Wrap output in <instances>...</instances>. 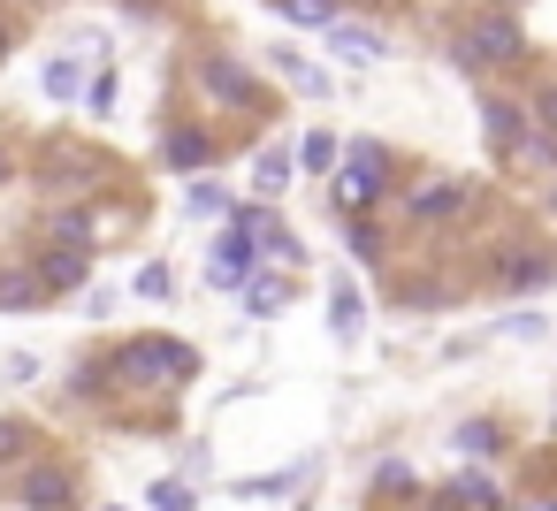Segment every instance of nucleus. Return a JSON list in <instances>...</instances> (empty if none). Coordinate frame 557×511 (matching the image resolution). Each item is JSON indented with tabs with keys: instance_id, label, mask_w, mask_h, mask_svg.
<instances>
[{
	"instance_id": "nucleus-37",
	"label": "nucleus",
	"mask_w": 557,
	"mask_h": 511,
	"mask_svg": "<svg viewBox=\"0 0 557 511\" xmlns=\"http://www.w3.org/2000/svg\"><path fill=\"white\" fill-rule=\"evenodd\" d=\"M488 9H527V0H488Z\"/></svg>"
},
{
	"instance_id": "nucleus-16",
	"label": "nucleus",
	"mask_w": 557,
	"mask_h": 511,
	"mask_svg": "<svg viewBox=\"0 0 557 511\" xmlns=\"http://www.w3.org/2000/svg\"><path fill=\"white\" fill-rule=\"evenodd\" d=\"M268 70H275V77H283L298 100H329V92H336V77H329L321 62H306L298 47H268Z\"/></svg>"
},
{
	"instance_id": "nucleus-26",
	"label": "nucleus",
	"mask_w": 557,
	"mask_h": 511,
	"mask_svg": "<svg viewBox=\"0 0 557 511\" xmlns=\"http://www.w3.org/2000/svg\"><path fill=\"white\" fill-rule=\"evenodd\" d=\"M344 245H351V260L382 267V260H389V222H382V214H367V222H344Z\"/></svg>"
},
{
	"instance_id": "nucleus-23",
	"label": "nucleus",
	"mask_w": 557,
	"mask_h": 511,
	"mask_svg": "<svg viewBox=\"0 0 557 511\" xmlns=\"http://www.w3.org/2000/svg\"><path fill=\"white\" fill-rule=\"evenodd\" d=\"M32 306H47L32 260H9V267H0V313H32Z\"/></svg>"
},
{
	"instance_id": "nucleus-1",
	"label": "nucleus",
	"mask_w": 557,
	"mask_h": 511,
	"mask_svg": "<svg viewBox=\"0 0 557 511\" xmlns=\"http://www.w3.org/2000/svg\"><path fill=\"white\" fill-rule=\"evenodd\" d=\"M100 366H108V412H115V397H153V404H176V397L199 382V344L146 328V336L108 344V351H100Z\"/></svg>"
},
{
	"instance_id": "nucleus-13",
	"label": "nucleus",
	"mask_w": 557,
	"mask_h": 511,
	"mask_svg": "<svg viewBox=\"0 0 557 511\" xmlns=\"http://www.w3.org/2000/svg\"><path fill=\"white\" fill-rule=\"evenodd\" d=\"M252 275H260V245H252V237H245V229L230 222V229L214 237V252H207V290L237 298V290H245Z\"/></svg>"
},
{
	"instance_id": "nucleus-5",
	"label": "nucleus",
	"mask_w": 557,
	"mask_h": 511,
	"mask_svg": "<svg viewBox=\"0 0 557 511\" xmlns=\"http://www.w3.org/2000/svg\"><path fill=\"white\" fill-rule=\"evenodd\" d=\"M108 176H115L108 153H92L85 138H47V146H39V191H47V207H77V199H92Z\"/></svg>"
},
{
	"instance_id": "nucleus-14",
	"label": "nucleus",
	"mask_w": 557,
	"mask_h": 511,
	"mask_svg": "<svg viewBox=\"0 0 557 511\" xmlns=\"http://www.w3.org/2000/svg\"><path fill=\"white\" fill-rule=\"evenodd\" d=\"M450 450H458L466 465H496V458H511L519 443H511V420H504V412H473V420L450 427Z\"/></svg>"
},
{
	"instance_id": "nucleus-35",
	"label": "nucleus",
	"mask_w": 557,
	"mask_h": 511,
	"mask_svg": "<svg viewBox=\"0 0 557 511\" xmlns=\"http://www.w3.org/2000/svg\"><path fill=\"white\" fill-rule=\"evenodd\" d=\"M0 184H9V146H0Z\"/></svg>"
},
{
	"instance_id": "nucleus-4",
	"label": "nucleus",
	"mask_w": 557,
	"mask_h": 511,
	"mask_svg": "<svg viewBox=\"0 0 557 511\" xmlns=\"http://www.w3.org/2000/svg\"><path fill=\"white\" fill-rule=\"evenodd\" d=\"M191 92H199L207 115H230V123H245V130L275 123V92H268V85L252 77V62H237L230 47H199V54H191Z\"/></svg>"
},
{
	"instance_id": "nucleus-21",
	"label": "nucleus",
	"mask_w": 557,
	"mask_h": 511,
	"mask_svg": "<svg viewBox=\"0 0 557 511\" xmlns=\"http://www.w3.org/2000/svg\"><path fill=\"white\" fill-rule=\"evenodd\" d=\"M367 496H374V503H412V496H420V473H412L405 458H374Z\"/></svg>"
},
{
	"instance_id": "nucleus-18",
	"label": "nucleus",
	"mask_w": 557,
	"mask_h": 511,
	"mask_svg": "<svg viewBox=\"0 0 557 511\" xmlns=\"http://www.w3.org/2000/svg\"><path fill=\"white\" fill-rule=\"evenodd\" d=\"M329 336L336 344H359L367 336V298H359L351 275H329Z\"/></svg>"
},
{
	"instance_id": "nucleus-34",
	"label": "nucleus",
	"mask_w": 557,
	"mask_h": 511,
	"mask_svg": "<svg viewBox=\"0 0 557 511\" xmlns=\"http://www.w3.org/2000/svg\"><path fill=\"white\" fill-rule=\"evenodd\" d=\"M0 62H9V16H0Z\"/></svg>"
},
{
	"instance_id": "nucleus-8",
	"label": "nucleus",
	"mask_w": 557,
	"mask_h": 511,
	"mask_svg": "<svg viewBox=\"0 0 557 511\" xmlns=\"http://www.w3.org/2000/svg\"><path fill=\"white\" fill-rule=\"evenodd\" d=\"M496 298H534V290H549L557 283V245L549 237H504L496 252H488V275H481Z\"/></svg>"
},
{
	"instance_id": "nucleus-40",
	"label": "nucleus",
	"mask_w": 557,
	"mask_h": 511,
	"mask_svg": "<svg viewBox=\"0 0 557 511\" xmlns=\"http://www.w3.org/2000/svg\"><path fill=\"white\" fill-rule=\"evenodd\" d=\"M100 511H123V503H100Z\"/></svg>"
},
{
	"instance_id": "nucleus-25",
	"label": "nucleus",
	"mask_w": 557,
	"mask_h": 511,
	"mask_svg": "<svg viewBox=\"0 0 557 511\" xmlns=\"http://www.w3.org/2000/svg\"><path fill=\"white\" fill-rule=\"evenodd\" d=\"M268 9H275L283 24H298V32H313V39H321V32L344 16V0H268Z\"/></svg>"
},
{
	"instance_id": "nucleus-2",
	"label": "nucleus",
	"mask_w": 557,
	"mask_h": 511,
	"mask_svg": "<svg viewBox=\"0 0 557 511\" xmlns=\"http://www.w3.org/2000/svg\"><path fill=\"white\" fill-rule=\"evenodd\" d=\"M443 62L488 85V77H519V70L534 62V39H527V24H519L511 9H466V16H450V32H443Z\"/></svg>"
},
{
	"instance_id": "nucleus-39",
	"label": "nucleus",
	"mask_w": 557,
	"mask_h": 511,
	"mask_svg": "<svg viewBox=\"0 0 557 511\" xmlns=\"http://www.w3.org/2000/svg\"><path fill=\"white\" fill-rule=\"evenodd\" d=\"M549 458H557V420H549Z\"/></svg>"
},
{
	"instance_id": "nucleus-19",
	"label": "nucleus",
	"mask_w": 557,
	"mask_h": 511,
	"mask_svg": "<svg viewBox=\"0 0 557 511\" xmlns=\"http://www.w3.org/2000/svg\"><path fill=\"white\" fill-rule=\"evenodd\" d=\"M39 450H47L39 420H16V412H0V473H24Z\"/></svg>"
},
{
	"instance_id": "nucleus-38",
	"label": "nucleus",
	"mask_w": 557,
	"mask_h": 511,
	"mask_svg": "<svg viewBox=\"0 0 557 511\" xmlns=\"http://www.w3.org/2000/svg\"><path fill=\"white\" fill-rule=\"evenodd\" d=\"M542 511H557V488H549V496H542Z\"/></svg>"
},
{
	"instance_id": "nucleus-3",
	"label": "nucleus",
	"mask_w": 557,
	"mask_h": 511,
	"mask_svg": "<svg viewBox=\"0 0 557 511\" xmlns=\"http://www.w3.org/2000/svg\"><path fill=\"white\" fill-rule=\"evenodd\" d=\"M397 191H405V161L382 138H344V161L329 176V214L336 222H367V214H389Z\"/></svg>"
},
{
	"instance_id": "nucleus-27",
	"label": "nucleus",
	"mask_w": 557,
	"mask_h": 511,
	"mask_svg": "<svg viewBox=\"0 0 557 511\" xmlns=\"http://www.w3.org/2000/svg\"><path fill=\"white\" fill-rule=\"evenodd\" d=\"M230 207H237V199H230L214 176H191V191H184V214H191V222H222Z\"/></svg>"
},
{
	"instance_id": "nucleus-32",
	"label": "nucleus",
	"mask_w": 557,
	"mask_h": 511,
	"mask_svg": "<svg viewBox=\"0 0 557 511\" xmlns=\"http://www.w3.org/2000/svg\"><path fill=\"white\" fill-rule=\"evenodd\" d=\"M207 473H214V458H207V450H184V481H191V488H199V481H207Z\"/></svg>"
},
{
	"instance_id": "nucleus-33",
	"label": "nucleus",
	"mask_w": 557,
	"mask_h": 511,
	"mask_svg": "<svg viewBox=\"0 0 557 511\" xmlns=\"http://www.w3.org/2000/svg\"><path fill=\"white\" fill-rule=\"evenodd\" d=\"M549 229H557V176H549Z\"/></svg>"
},
{
	"instance_id": "nucleus-6",
	"label": "nucleus",
	"mask_w": 557,
	"mask_h": 511,
	"mask_svg": "<svg viewBox=\"0 0 557 511\" xmlns=\"http://www.w3.org/2000/svg\"><path fill=\"white\" fill-rule=\"evenodd\" d=\"M473 184L466 176H420V184H405L397 199H389V214L405 222V229H420V237H443V229H458L466 214H473Z\"/></svg>"
},
{
	"instance_id": "nucleus-9",
	"label": "nucleus",
	"mask_w": 557,
	"mask_h": 511,
	"mask_svg": "<svg viewBox=\"0 0 557 511\" xmlns=\"http://www.w3.org/2000/svg\"><path fill=\"white\" fill-rule=\"evenodd\" d=\"M77 496H85V473H77L70 458H54V450H39V458L16 473V503H24V511H77Z\"/></svg>"
},
{
	"instance_id": "nucleus-36",
	"label": "nucleus",
	"mask_w": 557,
	"mask_h": 511,
	"mask_svg": "<svg viewBox=\"0 0 557 511\" xmlns=\"http://www.w3.org/2000/svg\"><path fill=\"white\" fill-rule=\"evenodd\" d=\"M359 9H397V0H359Z\"/></svg>"
},
{
	"instance_id": "nucleus-28",
	"label": "nucleus",
	"mask_w": 557,
	"mask_h": 511,
	"mask_svg": "<svg viewBox=\"0 0 557 511\" xmlns=\"http://www.w3.org/2000/svg\"><path fill=\"white\" fill-rule=\"evenodd\" d=\"M115 100H123V77H115V70H92V77H85V115H92V123H108V115H115Z\"/></svg>"
},
{
	"instance_id": "nucleus-30",
	"label": "nucleus",
	"mask_w": 557,
	"mask_h": 511,
	"mask_svg": "<svg viewBox=\"0 0 557 511\" xmlns=\"http://www.w3.org/2000/svg\"><path fill=\"white\" fill-rule=\"evenodd\" d=\"M131 290H138L146 306H169V298H176V275H169V260H146V267L131 275Z\"/></svg>"
},
{
	"instance_id": "nucleus-31",
	"label": "nucleus",
	"mask_w": 557,
	"mask_h": 511,
	"mask_svg": "<svg viewBox=\"0 0 557 511\" xmlns=\"http://www.w3.org/2000/svg\"><path fill=\"white\" fill-rule=\"evenodd\" d=\"M504 336H519V344H542V336H549V321H542L534 306H519V313H504Z\"/></svg>"
},
{
	"instance_id": "nucleus-10",
	"label": "nucleus",
	"mask_w": 557,
	"mask_h": 511,
	"mask_svg": "<svg viewBox=\"0 0 557 511\" xmlns=\"http://www.w3.org/2000/svg\"><path fill=\"white\" fill-rule=\"evenodd\" d=\"M222 153H230V146H222L214 123H199V115H169V130H161V169H176V176H207Z\"/></svg>"
},
{
	"instance_id": "nucleus-17",
	"label": "nucleus",
	"mask_w": 557,
	"mask_h": 511,
	"mask_svg": "<svg viewBox=\"0 0 557 511\" xmlns=\"http://www.w3.org/2000/svg\"><path fill=\"white\" fill-rule=\"evenodd\" d=\"M290 298H298V275H283V267H260V275H252V283L237 290V306H245L252 321H275V313H283Z\"/></svg>"
},
{
	"instance_id": "nucleus-7",
	"label": "nucleus",
	"mask_w": 557,
	"mask_h": 511,
	"mask_svg": "<svg viewBox=\"0 0 557 511\" xmlns=\"http://www.w3.org/2000/svg\"><path fill=\"white\" fill-rule=\"evenodd\" d=\"M481 130H488L496 169H504V176H527V161H534V115H527V92L488 85V92H481Z\"/></svg>"
},
{
	"instance_id": "nucleus-20",
	"label": "nucleus",
	"mask_w": 557,
	"mask_h": 511,
	"mask_svg": "<svg viewBox=\"0 0 557 511\" xmlns=\"http://www.w3.org/2000/svg\"><path fill=\"white\" fill-rule=\"evenodd\" d=\"M290 176H298V153L290 146H260L252 153V199H283Z\"/></svg>"
},
{
	"instance_id": "nucleus-12",
	"label": "nucleus",
	"mask_w": 557,
	"mask_h": 511,
	"mask_svg": "<svg viewBox=\"0 0 557 511\" xmlns=\"http://www.w3.org/2000/svg\"><path fill=\"white\" fill-rule=\"evenodd\" d=\"M428 511H511V496H504V481L488 465H458L450 481L428 488Z\"/></svg>"
},
{
	"instance_id": "nucleus-29",
	"label": "nucleus",
	"mask_w": 557,
	"mask_h": 511,
	"mask_svg": "<svg viewBox=\"0 0 557 511\" xmlns=\"http://www.w3.org/2000/svg\"><path fill=\"white\" fill-rule=\"evenodd\" d=\"M146 511H199V488H191L184 473H169V481L146 488Z\"/></svg>"
},
{
	"instance_id": "nucleus-15",
	"label": "nucleus",
	"mask_w": 557,
	"mask_h": 511,
	"mask_svg": "<svg viewBox=\"0 0 557 511\" xmlns=\"http://www.w3.org/2000/svg\"><path fill=\"white\" fill-rule=\"evenodd\" d=\"M321 47L329 54H344V62H389V32H374V24H351V16H336L329 32H321Z\"/></svg>"
},
{
	"instance_id": "nucleus-11",
	"label": "nucleus",
	"mask_w": 557,
	"mask_h": 511,
	"mask_svg": "<svg viewBox=\"0 0 557 511\" xmlns=\"http://www.w3.org/2000/svg\"><path fill=\"white\" fill-rule=\"evenodd\" d=\"M92 260H100V252H77V245H47V237H39V245H32V275H39L47 306L92 290Z\"/></svg>"
},
{
	"instance_id": "nucleus-24",
	"label": "nucleus",
	"mask_w": 557,
	"mask_h": 511,
	"mask_svg": "<svg viewBox=\"0 0 557 511\" xmlns=\"http://www.w3.org/2000/svg\"><path fill=\"white\" fill-rule=\"evenodd\" d=\"M39 92H47V100H85V54H47Z\"/></svg>"
},
{
	"instance_id": "nucleus-22",
	"label": "nucleus",
	"mask_w": 557,
	"mask_h": 511,
	"mask_svg": "<svg viewBox=\"0 0 557 511\" xmlns=\"http://www.w3.org/2000/svg\"><path fill=\"white\" fill-rule=\"evenodd\" d=\"M290 153H298V176H321V184H329L336 161H344V138H336V130H306Z\"/></svg>"
}]
</instances>
